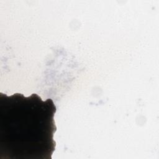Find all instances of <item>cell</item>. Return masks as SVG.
Listing matches in <instances>:
<instances>
[{"instance_id":"6da1fadb","label":"cell","mask_w":159,"mask_h":159,"mask_svg":"<svg viewBox=\"0 0 159 159\" xmlns=\"http://www.w3.org/2000/svg\"><path fill=\"white\" fill-rule=\"evenodd\" d=\"M56 111L50 98L0 93V159H52Z\"/></svg>"}]
</instances>
